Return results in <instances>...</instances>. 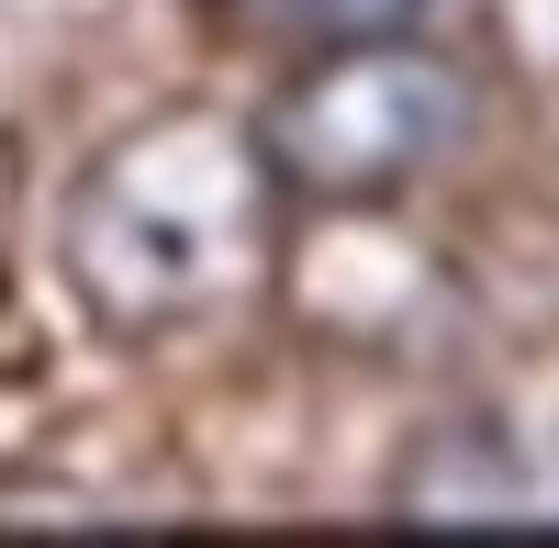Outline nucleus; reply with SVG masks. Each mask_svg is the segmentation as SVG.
Here are the masks:
<instances>
[{
    "label": "nucleus",
    "instance_id": "obj_1",
    "mask_svg": "<svg viewBox=\"0 0 559 548\" xmlns=\"http://www.w3.org/2000/svg\"><path fill=\"white\" fill-rule=\"evenodd\" d=\"M280 168L236 112H146L79 168L57 213L68 291L112 336H191L236 313L280 258Z\"/></svg>",
    "mask_w": 559,
    "mask_h": 548
},
{
    "label": "nucleus",
    "instance_id": "obj_2",
    "mask_svg": "<svg viewBox=\"0 0 559 548\" xmlns=\"http://www.w3.org/2000/svg\"><path fill=\"white\" fill-rule=\"evenodd\" d=\"M459 134H471V79H459V57L414 45V23L313 45V57L280 79V102L258 112V146L280 168V191L336 202V213L414 191Z\"/></svg>",
    "mask_w": 559,
    "mask_h": 548
},
{
    "label": "nucleus",
    "instance_id": "obj_3",
    "mask_svg": "<svg viewBox=\"0 0 559 548\" xmlns=\"http://www.w3.org/2000/svg\"><path fill=\"white\" fill-rule=\"evenodd\" d=\"M269 34H302V45H336V34H403L426 0H247Z\"/></svg>",
    "mask_w": 559,
    "mask_h": 548
}]
</instances>
